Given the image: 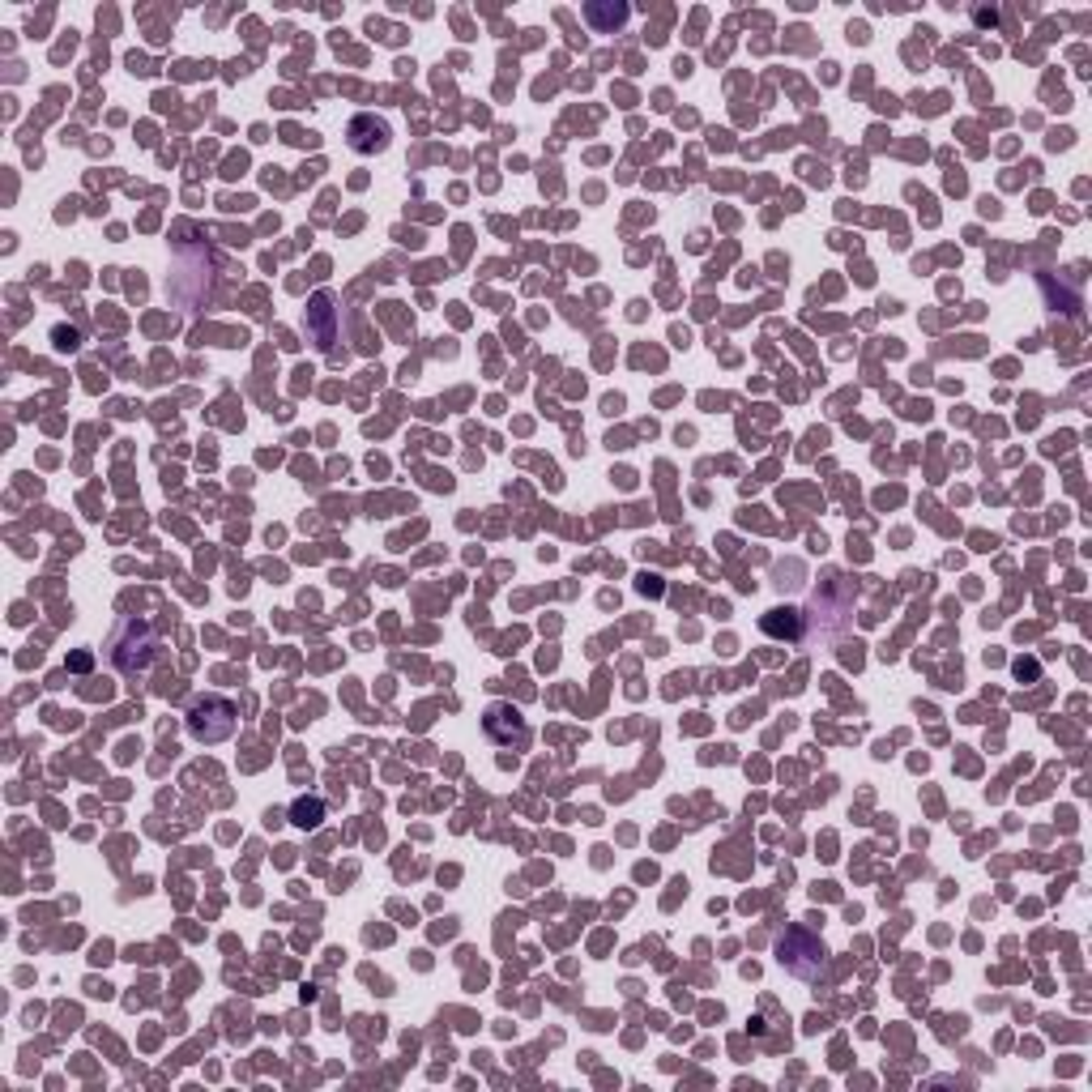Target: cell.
<instances>
[{
	"mask_svg": "<svg viewBox=\"0 0 1092 1092\" xmlns=\"http://www.w3.org/2000/svg\"><path fill=\"white\" fill-rule=\"evenodd\" d=\"M107 657H111V666L137 679V675H146L150 671V661L158 653V636H154V624L150 619H137V614H129V619L115 624L111 640H107Z\"/></svg>",
	"mask_w": 1092,
	"mask_h": 1092,
	"instance_id": "obj_1",
	"label": "cell"
},
{
	"mask_svg": "<svg viewBox=\"0 0 1092 1092\" xmlns=\"http://www.w3.org/2000/svg\"><path fill=\"white\" fill-rule=\"evenodd\" d=\"M235 726H240V708H235L227 696H201L188 713V734L197 743H227Z\"/></svg>",
	"mask_w": 1092,
	"mask_h": 1092,
	"instance_id": "obj_2",
	"label": "cell"
},
{
	"mask_svg": "<svg viewBox=\"0 0 1092 1092\" xmlns=\"http://www.w3.org/2000/svg\"><path fill=\"white\" fill-rule=\"evenodd\" d=\"M777 960H781V969H790L794 978H815L820 964H824V943L806 931H790L777 943Z\"/></svg>",
	"mask_w": 1092,
	"mask_h": 1092,
	"instance_id": "obj_3",
	"label": "cell"
},
{
	"mask_svg": "<svg viewBox=\"0 0 1092 1092\" xmlns=\"http://www.w3.org/2000/svg\"><path fill=\"white\" fill-rule=\"evenodd\" d=\"M307 334H312V342L320 346V350H334V342H338V312H334V295L329 291H320V295H312V307H307Z\"/></svg>",
	"mask_w": 1092,
	"mask_h": 1092,
	"instance_id": "obj_4",
	"label": "cell"
},
{
	"mask_svg": "<svg viewBox=\"0 0 1092 1092\" xmlns=\"http://www.w3.org/2000/svg\"><path fill=\"white\" fill-rule=\"evenodd\" d=\"M350 146L359 154H371V150H385L389 146V125L376 120V115H359V120L350 125Z\"/></svg>",
	"mask_w": 1092,
	"mask_h": 1092,
	"instance_id": "obj_5",
	"label": "cell"
},
{
	"mask_svg": "<svg viewBox=\"0 0 1092 1092\" xmlns=\"http://www.w3.org/2000/svg\"><path fill=\"white\" fill-rule=\"evenodd\" d=\"M764 632H768V636H790V640H798V610H773L768 619H764Z\"/></svg>",
	"mask_w": 1092,
	"mask_h": 1092,
	"instance_id": "obj_6",
	"label": "cell"
},
{
	"mask_svg": "<svg viewBox=\"0 0 1092 1092\" xmlns=\"http://www.w3.org/2000/svg\"><path fill=\"white\" fill-rule=\"evenodd\" d=\"M585 17H589V21H593V27H598V31H610V27H624V21H628V9H624V5H614V9L589 5V9H585Z\"/></svg>",
	"mask_w": 1092,
	"mask_h": 1092,
	"instance_id": "obj_7",
	"label": "cell"
},
{
	"mask_svg": "<svg viewBox=\"0 0 1092 1092\" xmlns=\"http://www.w3.org/2000/svg\"><path fill=\"white\" fill-rule=\"evenodd\" d=\"M320 815H325V802H320V798H299V802H295V824H299V828H316Z\"/></svg>",
	"mask_w": 1092,
	"mask_h": 1092,
	"instance_id": "obj_8",
	"label": "cell"
}]
</instances>
